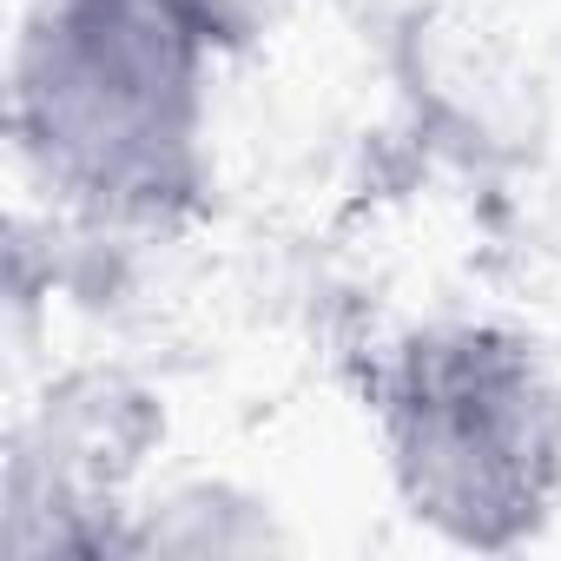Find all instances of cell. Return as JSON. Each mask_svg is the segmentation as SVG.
<instances>
[{
  "label": "cell",
  "instance_id": "6da1fadb",
  "mask_svg": "<svg viewBox=\"0 0 561 561\" xmlns=\"http://www.w3.org/2000/svg\"><path fill=\"white\" fill-rule=\"evenodd\" d=\"M231 60L192 0H27L8 133L80 238L146 244L205 211L211 80Z\"/></svg>",
  "mask_w": 561,
  "mask_h": 561
},
{
  "label": "cell",
  "instance_id": "7a4b0ae2",
  "mask_svg": "<svg viewBox=\"0 0 561 561\" xmlns=\"http://www.w3.org/2000/svg\"><path fill=\"white\" fill-rule=\"evenodd\" d=\"M383 476L416 528L456 548H522L561 508V370L495 318H430L370 364Z\"/></svg>",
  "mask_w": 561,
  "mask_h": 561
},
{
  "label": "cell",
  "instance_id": "3957f363",
  "mask_svg": "<svg viewBox=\"0 0 561 561\" xmlns=\"http://www.w3.org/2000/svg\"><path fill=\"white\" fill-rule=\"evenodd\" d=\"M159 403L119 370H73L21 423L8 462L14 554H119L139 476L159 449Z\"/></svg>",
  "mask_w": 561,
  "mask_h": 561
},
{
  "label": "cell",
  "instance_id": "277c9868",
  "mask_svg": "<svg viewBox=\"0 0 561 561\" xmlns=\"http://www.w3.org/2000/svg\"><path fill=\"white\" fill-rule=\"evenodd\" d=\"M257 548H285V528L271 522V502L231 482L146 489L119 535V554H257Z\"/></svg>",
  "mask_w": 561,
  "mask_h": 561
},
{
  "label": "cell",
  "instance_id": "5b68a950",
  "mask_svg": "<svg viewBox=\"0 0 561 561\" xmlns=\"http://www.w3.org/2000/svg\"><path fill=\"white\" fill-rule=\"evenodd\" d=\"M192 8L211 21L218 47H225V54H238V47H257V41L277 27V14H285V0H192Z\"/></svg>",
  "mask_w": 561,
  "mask_h": 561
}]
</instances>
